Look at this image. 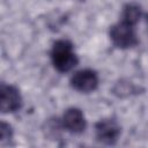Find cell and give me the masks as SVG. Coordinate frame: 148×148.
<instances>
[{
	"label": "cell",
	"instance_id": "obj_1",
	"mask_svg": "<svg viewBox=\"0 0 148 148\" xmlns=\"http://www.w3.org/2000/svg\"><path fill=\"white\" fill-rule=\"evenodd\" d=\"M51 60L54 68L61 73L71 71L79 61L74 52L73 44L66 39H59L53 44L51 50Z\"/></svg>",
	"mask_w": 148,
	"mask_h": 148
},
{
	"label": "cell",
	"instance_id": "obj_2",
	"mask_svg": "<svg viewBox=\"0 0 148 148\" xmlns=\"http://www.w3.org/2000/svg\"><path fill=\"white\" fill-rule=\"evenodd\" d=\"M134 27V24L124 20H120L118 23L112 25L110 29V38L113 45L119 49H128L135 46L139 43V39Z\"/></svg>",
	"mask_w": 148,
	"mask_h": 148
},
{
	"label": "cell",
	"instance_id": "obj_3",
	"mask_svg": "<svg viewBox=\"0 0 148 148\" xmlns=\"http://www.w3.org/2000/svg\"><path fill=\"white\" fill-rule=\"evenodd\" d=\"M71 86L81 92L94 91L98 86V75L92 69H81L71 77Z\"/></svg>",
	"mask_w": 148,
	"mask_h": 148
},
{
	"label": "cell",
	"instance_id": "obj_4",
	"mask_svg": "<svg viewBox=\"0 0 148 148\" xmlns=\"http://www.w3.org/2000/svg\"><path fill=\"white\" fill-rule=\"evenodd\" d=\"M96 138L104 145H114L120 135V127L113 119H102L95 125Z\"/></svg>",
	"mask_w": 148,
	"mask_h": 148
},
{
	"label": "cell",
	"instance_id": "obj_5",
	"mask_svg": "<svg viewBox=\"0 0 148 148\" xmlns=\"http://www.w3.org/2000/svg\"><path fill=\"white\" fill-rule=\"evenodd\" d=\"M0 104L3 113L20 110L22 106V97L20 91L10 84L2 83L0 88Z\"/></svg>",
	"mask_w": 148,
	"mask_h": 148
},
{
	"label": "cell",
	"instance_id": "obj_6",
	"mask_svg": "<svg viewBox=\"0 0 148 148\" xmlns=\"http://www.w3.org/2000/svg\"><path fill=\"white\" fill-rule=\"evenodd\" d=\"M86 119L80 109L71 108L62 116V126L72 133H81L86 130Z\"/></svg>",
	"mask_w": 148,
	"mask_h": 148
},
{
	"label": "cell",
	"instance_id": "obj_7",
	"mask_svg": "<svg viewBox=\"0 0 148 148\" xmlns=\"http://www.w3.org/2000/svg\"><path fill=\"white\" fill-rule=\"evenodd\" d=\"M140 16H141L140 7L138 5H134V3H128L123 9L121 20L127 21V22H130V23H132V24L135 25L139 22Z\"/></svg>",
	"mask_w": 148,
	"mask_h": 148
},
{
	"label": "cell",
	"instance_id": "obj_8",
	"mask_svg": "<svg viewBox=\"0 0 148 148\" xmlns=\"http://www.w3.org/2000/svg\"><path fill=\"white\" fill-rule=\"evenodd\" d=\"M13 136V131H12V127L6 124V123H1L0 125V142L3 145L6 141H9Z\"/></svg>",
	"mask_w": 148,
	"mask_h": 148
}]
</instances>
